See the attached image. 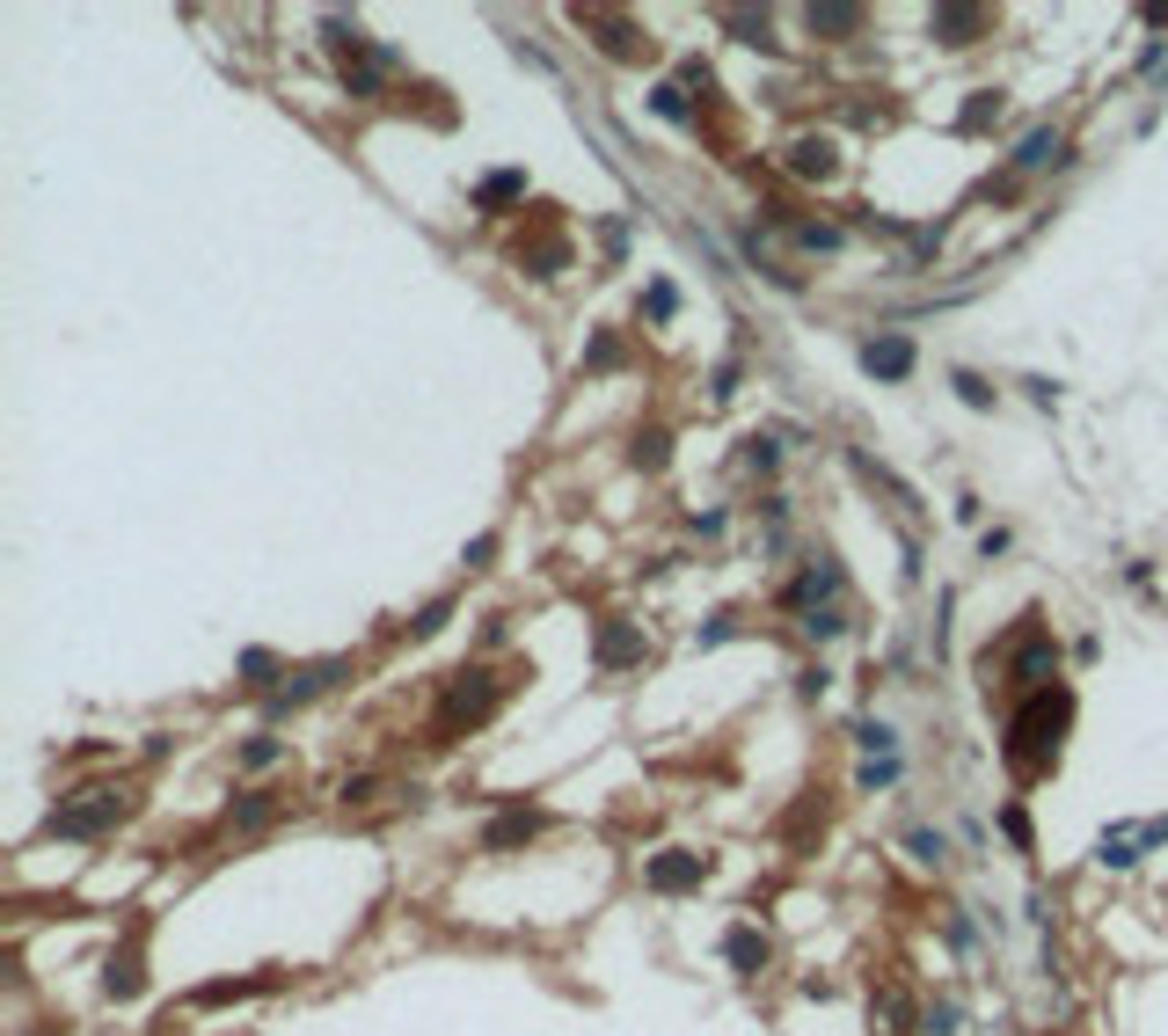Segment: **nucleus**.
Masks as SVG:
<instances>
[{
  "label": "nucleus",
  "mask_w": 1168,
  "mask_h": 1036,
  "mask_svg": "<svg viewBox=\"0 0 1168 1036\" xmlns=\"http://www.w3.org/2000/svg\"><path fill=\"white\" fill-rule=\"evenodd\" d=\"M577 23H592V30H607L599 44H607L614 59H643V30H635L628 15H607V8H577Z\"/></svg>",
  "instance_id": "nucleus-16"
},
{
  "label": "nucleus",
  "mask_w": 1168,
  "mask_h": 1036,
  "mask_svg": "<svg viewBox=\"0 0 1168 1036\" xmlns=\"http://www.w3.org/2000/svg\"><path fill=\"white\" fill-rule=\"evenodd\" d=\"M840 584H848V577H840V563H832V555H803V570H796V584H789L782 599H789V613L803 620V613H825L832 599H840Z\"/></svg>",
  "instance_id": "nucleus-4"
},
{
  "label": "nucleus",
  "mask_w": 1168,
  "mask_h": 1036,
  "mask_svg": "<svg viewBox=\"0 0 1168 1036\" xmlns=\"http://www.w3.org/2000/svg\"><path fill=\"white\" fill-rule=\"evenodd\" d=\"M1066 723H1073V693L1066 686H1044V693H1030L1016 715H1008V738H1000V759H1008L1016 774H1044L1052 759H1059V738H1066Z\"/></svg>",
  "instance_id": "nucleus-1"
},
{
  "label": "nucleus",
  "mask_w": 1168,
  "mask_h": 1036,
  "mask_svg": "<svg viewBox=\"0 0 1168 1036\" xmlns=\"http://www.w3.org/2000/svg\"><path fill=\"white\" fill-rule=\"evenodd\" d=\"M519 198H526V169H489V176L475 183V212H489V219L512 212Z\"/></svg>",
  "instance_id": "nucleus-15"
},
{
  "label": "nucleus",
  "mask_w": 1168,
  "mask_h": 1036,
  "mask_svg": "<svg viewBox=\"0 0 1168 1036\" xmlns=\"http://www.w3.org/2000/svg\"><path fill=\"white\" fill-rule=\"evenodd\" d=\"M592 665H599V672H628V665H643V628L607 620V628H599V643H592Z\"/></svg>",
  "instance_id": "nucleus-11"
},
{
  "label": "nucleus",
  "mask_w": 1168,
  "mask_h": 1036,
  "mask_svg": "<svg viewBox=\"0 0 1168 1036\" xmlns=\"http://www.w3.org/2000/svg\"><path fill=\"white\" fill-rule=\"evenodd\" d=\"M650 110H657L664 124H694V103H687V88H680V81H664V88H650Z\"/></svg>",
  "instance_id": "nucleus-23"
},
{
  "label": "nucleus",
  "mask_w": 1168,
  "mask_h": 1036,
  "mask_svg": "<svg viewBox=\"0 0 1168 1036\" xmlns=\"http://www.w3.org/2000/svg\"><path fill=\"white\" fill-rule=\"evenodd\" d=\"M803 30L811 37H855L862 30V8H832V0H825V8H803Z\"/></svg>",
  "instance_id": "nucleus-20"
},
{
  "label": "nucleus",
  "mask_w": 1168,
  "mask_h": 1036,
  "mask_svg": "<svg viewBox=\"0 0 1168 1036\" xmlns=\"http://www.w3.org/2000/svg\"><path fill=\"white\" fill-rule=\"evenodd\" d=\"M723 30H730L737 44H760V51L775 44V23H767V8H760V15H753V8H723Z\"/></svg>",
  "instance_id": "nucleus-21"
},
{
  "label": "nucleus",
  "mask_w": 1168,
  "mask_h": 1036,
  "mask_svg": "<svg viewBox=\"0 0 1168 1036\" xmlns=\"http://www.w3.org/2000/svg\"><path fill=\"white\" fill-rule=\"evenodd\" d=\"M664 460H673V438H664V431H635V467H664Z\"/></svg>",
  "instance_id": "nucleus-33"
},
{
  "label": "nucleus",
  "mask_w": 1168,
  "mask_h": 1036,
  "mask_svg": "<svg viewBox=\"0 0 1168 1036\" xmlns=\"http://www.w3.org/2000/svg\"><path fill=\"white\" fill-rule=\"evenodd\" d=\"M489 555H496V533H475L468 540V570H489Z\"/></svg>",
  "instance_id": "nucleus-42"
},
{
  "label": "nucleus",
  "mask_w": 1168,
  "mask_h": 1036,
  "mask_svg": "<svg viewBox=\"0 0 1168 1036\" xmlns=\"http://www.w3.org/2000/svg\"><path fill=\"white\" fill-rule=\"evenodd\" d=\"M1052 1036H1073V1029H1052Z\"/></svg>",
  "instance_id": "nucleus-45"
},
{
  "label": "nucleus",
  "mask_w": 1168,
  "mask_h": 1036,
  "mask_svg": "<svg viewBox=\"0 0 1168 1036\" xmlns=\"http://www.w3.org/2000/svg\"><path fill=\"white\" fill-rule=\"evenodd\" d=\"M957 1022H964V1014H957V1000H942V1007H928V1014H921V1029H928V1036H957Z\"/></svg>",
  "instance_id": "nucleus-37"
},
{
  "label": "nucleus",
  "mask_w": 1168,
  "mask_h": 1036,
  "mask_svg": "<svg viewBox=\"0 0 1168 1036\" xmlns=\"http://www.w3.org/2000/svg\"><path fill=\"white\" fill-rule=\"evenodd\" d=\"M862 372L869 380H905L913 372V336H898V329L891 336H869L862 344Z\"/></svg>",
  "instance_id": "nucleus-12"
},
{
  "label": "nucleus",
  "mask_w": 1168,
  "mask_h": 1036,
  "mask_svg": "<svg viewBox=\"0 0 1168 1036\" xmlns=\"http://www.w3.org/2000/svg\"><path fill=\"white\" fill-rule=\"evenodd\" d=\"M767 956H775V949H767V934H760V927H730V934H723V964H730L737 978L767 971Z\"/></svg>",
  "instance_id": "nucleus-14"
},
{
  "label": "nucleus",
  "mask_w": 1168,
  "mask_h": 1036,
  "mask_svg": "<svg viewBox=\"0 0 1168 1036\" xmlns=\"http://www.w3.org/2000/svg\"><path fill=\"white\" fill-rule=\"evenodd\" d=\"M1059 679V643L1044 628H1030L1023 635V650H1016V665H1008V686H1023V693H1044Z\"/></svg>",
  "instance_id": "nucleus-7"
},
{
  "label": "nucleus",
  "mask_w": 1168,
  "mask_h": 1036,
  "mask_svg": "<svg viewBox=\"0 0 1168 1036\" xmlns=\"http://www.w3.org/2000/svg\"><path fill=\"white\" fill-rule=\"evenodd\" d=\"M730 628H737V620H730V613H709V628H701V635H694V643H701V650H716V643H723V635H730Z\"/></svg>",
  "instance_id": "nucleus-41"
},
{
  "label": "nucleus",
  "mask_w": 1168,
  "mask_h": 1036,
  "mask_svg": "<svg viewBox=\"0 0 1168 1036\" xmlns=\"http://www.w3.org/2000/svg\"><path fill=\"white\" fill-rule=\"evenodd\" d=\"M321 44H329V51H337L344 66H358V59L373 51V44H366V30H358L351 15H321Z\"/></svg>",
  "instance_id": "nucleus-18"
},
{
  "label": "nucleus",
  "mask_w": 1168,
  "mask_h": 1036,
  "mask_svg": "<svg viewBox=\"0 0 1168 1036\" xmlns=\"http://www.w3.org/2000/svg\"><path fill=\"white\" fill-rule=\"evenodd\" d=\"M1168 839V818H1139V825H1110L1103 839H1096V861L1103 868H1132L1146 847H1161Z\"/></svg>",
  "instance_id": "nucleus-6"
},
{
  "label": "nucleus",
  "mask_w": 1168,
  "mask_h": 1036,
  "mask_svg": "<svg viewBox=\"0 0 1168 1036\" xmlns=\"http://www.w3.org/2000/svg\"><path fill=\"white\" fill-rule=\"evenodd\" d=\"M446 613H453V599H432V606H416V613H409V635H439V628H446Z\"/></svg>",
  "instance_id": "nucleus-35"
},
{
  "label": "nucleus",
  "mask_w": 1168,
  "mask_h": 1036,
  "mask_svg": "<svg viewBox=\"0 0 1168 1036\" xmlns=\"http://www.w3.org/2000/svg\"><path fill=\"white\" fill-rule=\"evenodd\" d=\"M278 759H285L278 738H248V745H241V766H278Z\"/></svg>",
  "instance_id": "nucleus-36"
},
{
  "label": "nucleus",
  "mask_w": 1168,
  "mask_h": 1036,
  "mask_svg": "<svg viewBox=\"0 0 1168 1036\" xmlns=\"http://www.w3.org/2000/svg\"><path fill=\"white\" fill-rule=\"evenodd\" d=\"M855 745H862V752H884V759H891V752H898V730L884 723V715H862V723H855Z\"/></svg>",
  "instance_id": "nucleus-26"
},
{
  "label": "nucleus",
  "mask_w": 1168,
  "mask_h": 1036,
  "mask_svg": "<svg viewBox=\"0 0 1168 1036\" xmlns=\"http://www.w3.org/2000/svg\"><path fill=\"white\" fill-rule=\"evenodd\" d=\"M891 781H898V759H869L862 766V788H891Z\"/></svg>",
  "instance_id": "nucleus-39"
},
{
  "label": "nucleus",
  "mask_w": 1168,
  "mask_h": 1036,
  "mask_svg": "<svg viewBox=\"0 0 1168 1036\" xmlns=\"http://www.w3.org/2000/svg\"><path fill=\"white\" fill-rule=\"evenodd\" d=\"M1000 832H1008V839L1030 854V818H1023V803H1008V811H1000Z\"/></svg>",
  "instance_id": "nucleus-38"
},
{
  "label": "nucleus",
  "mask_w": 1168,
  "mask_h": 1036,
  "mask_svg": "<svg viewBox=\"0 0 1168 1036\" xmlns=\"http://www.w3.org/2000/svg\"><path fill=\"white\" fill-rule=\"evenodd\" d=\"M643 314H650V322H673V314H680V285L673 278H650L643 285Z\"/></svg>",
  "instance_id": "nucleus-24"
},
{
  "label": "nucleus",
  "mask_w": 1168,
  "mask_h": 1036,
  "mask_svg": "<svg viewBox=\"0 0 1168 1036\" xmlns=\"http://www.w3.org/2000/svg\"><path fill=\"white\" fill-rule=\"evenodd\" d=\"M271 978H219V986H198V1007H219V1000H248V993H264Z\"/></svg>",
  "instance_id": "nucleus-27"
},
{
  "label": "nucleus",
  "mask_w": 1168,
  "mask_h": 1036,
  "mask_svg": "<svg viewBox=\"0 0 1168 1036\" xmlns=\"http://www.w3.org/2000/svg\"><path fill=\"white\" fill-rule=\"evenodd\" d=\"M775 460H782V453H775L767 438H745V453H737V467H745V474H775Z\"/></svg>",
  "instance_id": "nucleus-34"
},
{
  "label": "nucleus",
  "mask_w": 1168,
  "mask_h": 1036,
  "mask_svg": "<svg viewBox=\"0 0 1168 1036\" xmlns=\"http://www.w3.org/2000/svg\"><path fill=\"white\" fill-rule=\"evenodd\" d=\"M950 387H957V402H964V409H993V387H986L978 372H964V365H957V372H950Z\"/></svg>",
  "instance_id": "nucleus-31"
},
{
  "label": "nucleus",
  "mask_w": 1168,
  "mask_h": 1036,
  "mask_svg": "<svg viewBox=\"0 0 1168 1036\" xmlns=\"http://www.w3.org/2000/svg\"><path fill=\"white\" fill-rule=\"evenodd\" d=\"M905 854H913V861H928V868H942V861H950V839L921 825V832H905Z\"/></svg>",
  "instance_id": "nucleus-30"
},
{
  "label": "nucleus",
  "mask_w": 1168,
  "mask_h": 1036,
  "mask_svg": "<svg viewBox=\"0 0 1168 1036\" xmlns=\"http://www.w3.org/2000/svg\"><path fill=\"white\" fill-rule=\"evenodd\" d=\"M1000 117V96L993 88H971V103H964V117H957V132H986Z\"/></svg>",
  "instance_id": "nucleus-28"
},
{
  "label": "nucleus",
  "mask_w": 1168,
  "mask_h": 1036,
  "mask_svg": "<svg viewBox=\"0 0 1168 1036\" xmlns=\"http://www.w3.org/2000/svg\"><path fill=\"white\" fill-rule=\"evenodd\" d=\"M117 818H125V788H117V781H96V788H80L73 803H59V811L44 818V832H51V839H103Z\"/></svg>",
  "instance_id": "nucleus-3"
},
{
  "label": "nucleus",
  "mask_w": 1168,
  "mask_h": 1036,
  "mask_svg": "<svg viewBox=\"0 0 1168 1036\" xmlns=\"http://www.w3.org/2000/svg\"><path fill=\"white\" fill-rule=\"evenodd\" d=\"M599 242H607V256H628V219H607Z\"/></svg>",
  "instance_id": "nucleus-40"
},
{
  "label": "nucleus",
  "mask_w": 1168,
  "mask_h": 1036,
  "mask_svg": "<svg viewBox=\"0 0 1168 1036\" xmlns=\"http://www.w3.org/2000/svg\"><path fill=\"white\" fill-rule=\"evenodd\" d=\"M614 365H621V336H614V329H599L592 344H584V372H614Z\"/></svg>",
  "instance_id": "nucleus-29"
},
{
  "label": "nucleus",
  "mask_w": 1168,
  "mask_h": 1036,
  "mask_svg": "<svg viewBox=\"0 0 1168 1036\" xmlns=\"http://www.w3.org/2000/svg\"><path fill=\"white\" fill-rule=\"evenodd\" d=\"M1066 162V139L1052 132V124H1037L1023 146H1016V176H1044V169H1059Z\"/></svg>",
  "instance_id": "nucleus-17"
},
{
  "label": "nucleus",
  "mask_w": 1168,
  "mask_h": 1036,
  "mask_svg": "<svg viewBox=\"0 0 1168 1036\" xmlns=\"http://www.w3.org/2000/svg\"><path fill=\"white\" fill-rule=\"evenodd\" d=\"M278 672H285L278 650H241V679H248V686H271V693H278Z\"/></svg>",
  "instance_id": "nucleus-25"
},
{
  "label": "nucleus",
  "mask_w": 1168,
  "mask_h": 1036,
  "mask_svg": "<svg viewBox=\"0 0 1168 1036\" xmlns=\"http://www.w3.org/2000/svg\"><path fill=\"white\" fill-rule=\"evenodd\" d=\"M1139 23H1146V30H1168V0H1146V8H1139Z\"/></svg>",
  "instance_id": "nucleus-44"
},
{
  "label": "nucleus",
  "mask_w": 1168,
  "mask_h": 1036,
  "mask_svg": "<svg viewBox=\"0 0 1168 1036\" xmlns=\"http://www.w3.org/2000/svg\"><path fill=\"white\" fill-rule=\"evenodd\" d=\"M789 169L803 183H832V176H840V146H832L825 132H803V139H789Z\"/></svg>",
  "instance_id": "nucleus-10"
},
{
  "label": "nucleus",
  "mask_w": 1168,
  "mask_h": 1036,
  "mask_svg": "<svg viewBox=\"0 0 1168 1036\" xmlns=\"http://www.w3.org/2000/svg\"><path fill=\"white\" fill-rule=\"evenodd\" d=\"M796 686H803V701H818V693L832 686V672H825V665H811V672H796Z\"/></svg>",
  "instance_id": "nucleus-43"
},
{
  "label": "nucleus",
  "mask_w": 1168,
  "mask_h": 1036,
  "mask_svg": "<svg viewBox=\"0 0 1168 1036\" xmlns=\"http://www.w3.org/2000/svg\"><path fill=\"white\" fill-rule=\"evenodd\" d=\"M103 993H110V1000H132V993H139V949L110 956V971H103Z\"/></svg>",
  "instance_id": "nucleus-22"
},
{
  "label": "nucleus",
  "mask_w": 1168,
  "mask_h": 1036,
  "mask_svg": "<svg viewBox=\"0 0 1168 1036\" xmlns=\"http://www.w3.org/2000/svg\"><path fill=\"white\" fill-rule=\"evenodd\" d=\"M337 679H351V657H321V665H300V672H285V686L271 693V715H285V708H300V701L329 693Z\"/></svg>",
  "instance_id": "nucleus-8"
},
{
  "label": "nucleus",
  "mask_w": 1168,
  "mask_h": 1036,
  "mask_svg": "<svg viewBox=\"0 0 1168 1036\" xmlns=\"http://www.w3.org/2000/svg\"><path fill=\"white\" fill-rule=\"evenodd\" d=\"M519 263H526L534 278H562V271H570V242H562V234H541L534 249H519Z\"/></svg>",
  "instance_id": "nucleus-19"
},
{
  "label": "nucleus",
  "mask_w": 1168,
  "mask_h": 1036,
  "mask_svg": "<svg viewBox=\"0 0 1168 1036\" xmlns=\"http://www.w3.org/2000/svg\"><path fill=\"white\" fill-rule=\"evenodd\" d=\"M701 876H709V854H687V847H664L643 861V884L664 891V898H680V891H701Z\"/></svg>",
  "instance_id": "nucleus-5"
},
{
  "label": "nucleus",
  "mask_w": 1168,
  "mask_h": 1036,
  "mask_svg": "<svg viewBox=\"0 0 1168 1036\" xmlns=\"http://www.w3.org/2000/svg\"><path fill=\"white\" fill-rule=\"evenodd\" d=\"M548 832V811H505V818H489V832H482V854H512V847H526V839H541Z\"/></svg>",
  "instance_id": "nucleus-9"
},
{
  "label": "nucleus",
  "mask_w": 1168,
  "mask_h": 1036,
  "mask_svg": "<svg viewBox=\"0 0 1168 1036\" xmlns=\"http://www.w3.org/2000/svg\"><path fill=\"white\" fill-rule=\"evenodd\" d=\"M271 811H278V795H264V788H248V795H241V803H234L227 818H234V825H264Z\"/></svg>",
  "instance_id": "nucleus-32"
},
{
  "label": "nucleus",
  "mask_w": 1168,
  "mask_h": 1036,
  "mask_svg": "<svg viewBox=\"0 0 1168 1036\" xmlns=\"http://www.w3.org/2000/svg\"><path fill=\"white\" fill-rule=\"evenodd\" d=\"M505 693H512V679H505V672H489V665H460V672L446 679V693H439V715H432V730H439V738L482 730L489 715L505 708Z\"/></svg>",
  "instance_id": "nucleus-2"
},
{
  "label": "nucleus",
  "mask_w": 1168,
  "mask_h": 1036,
  "mask_svg": "<svg viewBox=\"0 0 1168 1036\" xmlns=\"http://www.w3.org/2000/svg\"><path fill=\"white\" fill-rule=\"evenodd\" d=\"M986 8H964V0H950V8H928V30L942 37V44H978L986 37Z\"/></svg>",
  "instance_id": "nucleus-13"
}]
</instances>
